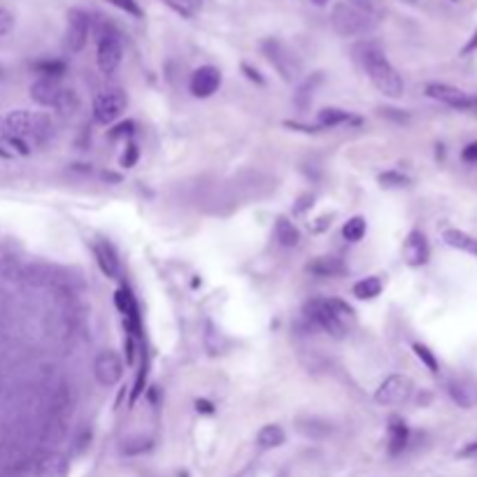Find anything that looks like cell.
Instances as JSON below:
<instances>
[{"mask_svg": "<svg viewBox=\"0 0 477 477\" xmlns=\"http://www.w3.org/2000/svg\"><path fill=\"white\" fill-rule=\"evenodd\" d=\"M275 238L282 247H296L301 243V231L296 228L294 221H289L286 217H277L275 221Z\"/></svg>", "mask_w": 477, "mask_h": 477, "instance_id": "7402d4cb", "label": "cell"}, {"mask_svg": "<svg viewBox=\"0 0 477 477\" xmlns=\"http://www.w3.org/2000/svg\"><path fill=\"white\" fill-rule=\"evenodd\" d=\"M93 375H95V380H98V384H103V386L119 384L124 377V364H122V359H119V354L112 352V349L100 352L95 356Z\"/></svg>", "mask_w": 477, "mask_h": 477, "instance_id": "9c48e42d", "label": "cell"}, {"mask_svg": "<svg viewBox=\"0 0 477 477\" xmlns=\"http://www.w3.org/2000/svg\"><path fill=\"white\" fill-rule=\"evenodd\" d=\"M347 3L354 5V8H359L361 12H366V15L377 19V3H375V0H347Z\"/></svg>", "mask_w": 477, "mask_h": 477, "instance_id": "e575fe53", "label": "cell"}, {"mask_svg": "<svg viewBox=\"0 0 477 477\" xmlns=\"http://www.w3.org/2000/svg\"><path fill=\"white\" fill-rule=\"evenodd\" d=\"M429 240H426V235L422 231H410V235L405 238V245H403V259L405 263L412 265V268H419V265H424L426 261H429Z\"/></svg>", "mask_w": 477, "mask_h": 477, "instance_id": "5bb4252c", "label": "cell"}, {"mask_svg": "<svg viewBox=\"0 0 477 477\" xmlns=\"http://www.w3.org/2000/svg\"><path fill=\"white\" fill-rule=\"evenodd\" d=\"M319 82H321V73H317L315 77H310V80H305L301 88L296 91L294 95V103L301 107V110H308L310 105H312V100H315V91H317V86H319Z\"/></svg>", "mask_w": 477, "mask_h": 477, "instance_id": "cb8c5ba5", "label": "cell"}, {"mask_svg": "<svg viewBox=\"0 0 477 477\" xmlns=\"http://www.w3.org/2000/svg\"><path fill=\"white\" fill-rule=\"evenodd\" d=\"M424 93L429 95V98L438 100V103L454 107V110H470V107H473V95H468L466 91H461V88H456L451 84H442V82H431V84H426Z\"/></svg>", "mask_w": 477, "mask_h": 477, "instance_id": "8fae6325", "label": "cell"}, {"mask_svg": "<svg viewBox=\"0 0 477 477\" xmlns=\"http://www.w3.org/2000/svg\"><path fill=\"white\" fill-rule=\"evenodd\" d=\"M470 112L477 114V95H473V107H470Z\"/></svg>", "mask_w": 477, "mask_h": 477, "instance_id": "681fc988", "label": "cell"}, {"mask_svg": "<svg viewBox=\"0 0 477 477\" xmlns=\"http://www.w3.org/2000/svg\"><path fill=\"white\" fill-rule=\"evenodd\" d=\"M284 429L279 424H265L256 433V445L261 449H275L284 445Z\"/></svg>", "mask_w": 477, "mask_h": 477, "instance_id": "603a6c76", "label": "cell"}, {"mask_svg": "<svg viewBox=\"0 0 477 477\" xmlns=\"http://www.w3.org/2000/svg\"><path fill=\"white\" fill-rule=\"evenodd\" d=\"M70 463L63 454H47L37 463V477H66Z\"/></svg>", "mask_w": 477, "mask_h": 477, "instance_id": "d6986e66", "label": "cell"}, {"mask_svg": "<svg viewBox=\"0 0 477 477\" xmlns=\"http://www.w3.org/2000/svg\"><path fill=\"white\" fill-rule=\"evenodd\" d=\"M412 389H415V384H412L410 377H405V375H389L375 391V400L380 405H403L412 396Z\"/></svg>", "mask_w": 477, "mask_h": 477, "instance_id": "ba28073f", "label": "cell"}, {"mask_svg": "<svg viewBox=\"0 0 477 477\" xmlns=\"http://www.w3.org/2000/svg\"><path fill=\"white\" fill-rule=\"evenodd\" d=\"M170 10L177 12V15L191 19L194 15H198L203 8V0H163Z\"/></svg>", "mask_w": 477, "mask_h": 477, "instance_id": "4316f807", "label": "cell"}, {"mask_svg": "<svg viewBox=\"0 0 477 477\" xmlns=\"http://www.w3.org/2000/svg\"><path fill=\"white\" fill-rule=\"evenodd\" d=\"M61 84L59 80H52V77H40L37 82L30 84V98L35 100L37 105L42 107H54L56 100H59V93H61Z\"/></svg>", "mask_w": 477, "mask_h": 477, "instance_id": "9a60e30c", "label": "cell"}, {"mask_svg": "<svg viewBox=\"0 0 477 477\" xmlns=\"http://www.w3.org/2000/svg\"><path fill=\"white\" fill-rule=\"evenodd\" d=\"M361 63H364V70L380 93H384L386 98H400L403 95V80L375 42L361 47Z\"/></svg>", "mask_w": 477, "mask_h": 477, "instance_id": "6da1fadb", "label": "cell"}, {"mask_svg": "<svg viewBox=\"0 0 477 477\" xmlns=\"http://www.w3.org/2000/svg\"><path fill=\"white\" fill-rule=\"evenodd\" d=\"M286 129L291 131H303V133H317L319 129H315V126H303V124H296V122H284Z\"/></svg>", "mask_w": 477, "mask_h": 477, "instance_id": "b9f144b4", "label": "cell"}, {"mask_svg": "<svg viewBox=\"0 0 477 477\" xmlns=\"http://www.w3.org/2000/svg\"><path fill=\"white\" fill-rule=\"evenodd\" d=\"M3 126L8 138H19L24 142H44L49 133H52V124H49V119L44 114L26 110L10 112L5 117Z\"/></svg>", "mask_w": 477, "mask_h": 477, "instance_id": "7a4b0ae2", "label": "cell"}, {"mask_svg": "<svg viewBox=\"0 0 477 477\" xmlns=\"http://www.w3.org/2000/svg\"><path fill=\"white\" fill-rule=\"evenodd\" d=\"M93 254H95V261H98L100 270H103L107 277L117 279L119 272H122V265H119V259H117V254H114L112 245L95 243L93 245Z\"/></svg>", "mask_w": 477, "mask_h": 477, "instance_id": "2e32d148", "label": "cell"}, {"mask_svg": "<svg viewBox=\"0 0 477 477\" xmlns=\"http://www.w3.org/2000/svg\"><path fill=\"white\" fill-rule=\"evenodd\" d=\"M408 440H410L408 424H405L400 417H391L389 419V451L393 456L400 454V451L408 447Z\"/></svg>", "mask_w": 477, "mask_h": 477, "instance_id": "ac0fdd59", "label": "cell"}, {"mask_svg": "<svg viewBox=\"0 0 477 477\" xmlns=\"http://www.w3.org/2000/svg\"><path fill=\"white\" fill-rule=\"evenodd\" d=\"M312 3H317V5H326L328 0H312Z\"/></svg>", "mask_w": 477, "mask_h": 477, "instance_id": "f907efd6", "label": "cell"}, {"mask_svg": "<svg viewBox=\"0 0 477 477\" xmlns=\"http://www.w3.org/2000/svg\"><path fill=\"white\" fill-rule=\"evenodd\" d=\"M354 296L361 298V301H368V298H375L382 294V279L380 277H364L354 284Z\"/></svg>", "mask_w": 477, "mask_h": 477, "instance_id": "d4e9b609", "label": "cell"}, {"mask_svg": "<svg viewBox=\"0 0 477 477\" xmlns=\"http://www.w3.org/2000/svg\"><path fill=\"white\" fill-rule=\"evenodd\" d=\"M243 70H245V73H247V77H250L252 82H256V84H263V77H261V75H259L256 70H254L252 66H247V63H245V66H243Z\"/></svg>", "mask_w": 477, "mask_h": 477, "instance_id": "7bdbcfd3", "label": "cell"}, {"mask_svg": "<svg viewBox=\"0 0 477 477\" xmlns=\"http://www.w3.org/2000/svg\"><path fill=\"white\" fill-rule=\"evenodd\" d=\"M305 317H308L310 321H315L324 333L333 335V338H338V340L345 338L349 333V328L338 319V315L333 312L328 298H312V301L305 303Z\"/></svg>", "mask_w": 477, "mask_h": 477, "instance_id": "5b68a950", "label": "cell"}, {"mask_svg": "<svg viewBox=\"0 0 477 477\" xmlns=\"http://www.w3.org/2000/svg\"><path fill=\"white\" fill-rule=\"evenodd\" d=\"M412 352L417 354V359L422 361V364L429 368L431 373H438L440 371V366H438V359L433 356V352H431L429 347L426 345H422V342H415V345H412Z\"/></svg>", "mask_w": 477, "mask_h": 477, "instance_id": "1f68e13d", "label": "cell"}, {"mask_svg": "<svg viewBox=\"0 0 477 477\" xmlns=\"http://www.w3.org/2000/svg\"><path fill=\"white\" fill-rule=\"evenodd\" d=\"M475 49H477V30H475V35H473V37H470V40H468V44H466V47L461 49V54H470V52H475Z\"/></svg>", "mask_w": 477, "mask_h": 477, "instance_id": "f6af8a7d", "label": "cell"}, {"mask_svg": "<svg viewBox=\"0 0 477 477\" xmlns=\"http://www.w3.org/2000/svg\"><path fill=\"white\" fill-rule=\"evenodd\" d=\"M35 73H40L42 77H52L59 80L63 73H66V63L63 61H37L33 66Z\"/></svg>", "mask_w": 477, "mask_h": 477, "instance_id": "f546056e", "label": "cell"}, {"mask_svg": "<svg viewBox=\"0 0 477 477\" xmlns=\"http://www.w3.org/2000/svg\"><path fill=\"white\" fill-rule=\"evenodd\" d=\"M330 219H333V214H324V217L317 219L315 224H310V228H312V233H321V231H326V228L330 226Z\"/></svg>", "mask_w": 477, "mask_h": 477, "instance_id": "60d3db41", "label": "cell"}, {"mask_svg": "<svg viewBox=\"0 0 477 477\" xmlns=\"http://www.w3.org/2000/svg\"><path fill=\"white\" fill-rule=\"evenodd\" d=\"M133 129H135V124L133 122H124V124H117L114 129L107 133L110 135V140H119V138H129L133 135Z\"/></svg>", "mask_w": 477, "mask_h": 477, "instance_id": "836d02e7", "label": "cell"}, {"mask_svg": "<svg viewBox=\"0 0 477 477\" xmlns=\"http://www.w3.org/2000/svg\"><path fill=\"white\" fill-rule=\"evenodd\" d=\"M449 398L454 400L459 408L463 410H473L477 405V382L470 377H454L447 384Z\"/></svg>", "mask_w": 477, "mask_h": 477, "instance_id": "4fadbf2b", "label": "cell"}, {"mask_svg": "<svg viewBox=\"0 0 477 477\" xmlns=\"http://www.w3.org/2000/svg\"><path fill=\"white\" fill-rule=\"evenodd\" d=\"M461 158H463V161H468V163H477V140H475V142H470V144H466V147H463Z\"/></svg>", "mask_w": 477, "mask_h": 477, "instance_id": "f35d334b", "label": "cell"}, {"mask_svg": "<svg viewBox=\"0 0 477 477\" xmlns=\"http://www.w3.org/2000/svg\"><path fill=\"white\" fill-rule=\"evenodd\" d=\"M110 5H114V8H119L122 12H126V15L135 17V19H142V8L135 3V0H107Z\"/></svg>", "mask_w": 477, "mask_h": 477, "instance_id": "d6a6232c", "label": "cell"}, {"mask_svg": "<svg viewBox=\"0 0 477 477\" xmlns=\"http://www.w3.org/2000/svg\"><path fill=\"white\" fill-rule=\"evenodd\" d=\"M459 456H477V442L468 445L466 449H461V451H459Z\"/></svg>", "mask_w": 477, "mask_h": 477, "instance_id": "bcb514c9", "label": "cell"}, {"mask_svg": "<svg viewBox=\"0 0 477 477\" xmlns=\"http://www.w3.org/2000/svg\"><path fill=\"white\" fill-rule=\"evenodd\" d=\"M366 219L364 217H352L347 221L345 226H342V238L347 240V243H361L366 235Z\"/></svg>", "mask_w": 477, "mask_h": 477, "instance_id": "484cf974", "label": "cell"}, {"mask_svg": "<svg viewBox=\"0 0 477 477\" xmlns=\"http://www.w3.org/2000/svg\"><path fill=\"white\" fill-rule=\"evenodd\" d=\"M221 86V70L214 66H200L198 70H194L189 82L191 95L196 98H209L219 91Z\"/></svg>", "mask_w": 477, "mask_h": 477, "instance_id": "7c38bea8", "label": "cell"}, {"mask_svg": "<svg viewBox=\"0 0 477 477\" xmlns=\"http://www.w3.org/2000/svg\"><path fill=\"white\" fill-rule=\"evenodd\" d=\"M12 154H10V151L8 149H3V147H0V158H10Z\"/></svg>", "mask_w": 477, "mask_h": 477, "instance_id": "c3c4849f", "label": "cell"}, {"mask_svg": "<svg viewBox=\"0 0 477 477\" xmlns=\"http://www.w3.org/2000/svg\"><path fill=\"white\" fill-rule=\"evenodd\" d=\"M135 161H138V147L131 142L129 147H126L124 156H122V165H124V168H133V165H135Z\"/></svg>", "mask_w": 477, "mask_h": 477, "instance_id": "8d00e7d4", "label": "cell"}, {"mask_svg": "<svg viewBox=\"0 0 477 477\" xmlns=\"http://www.w3.org/2000/svg\"><path fill=\"white\" fill-rule=\"evenodd\" d=\"M126 110V93L122 88H107V91L98 93L93 100V117L98 124H112L122 117Z\"/></svg>", "mask_w": 477, "mask_h": 477, "instance_id": "52a82bcc", "label": "cell"}, {"mask_svg": "<svg viewBox=\"0 0 477 477\" xmlns=\"http://www.w3.org/2000/svg\"><path fill=\"white\" fill-rule=\"evenodd\" d=\"M328 303H330V308H333V312L338 315V319L345 324L347 328H352L354 324H356V315H354V310L349 308V305L345 301H340V298H328Z\"/></svg>", "mask_w": 477, "mask_h": 477, "instance_id": "f1b7e54d", "label": "cell"}, {"mask_svg": "<svg viewBox=\"0 0 477 477\" xmlns=\"http://www.w3.org/2000/svg\"><path fill=\"white\" fill-rule=\"evenodd\" d=\"M196 408H198V412H207V415H212L214 412L212 403H207V400H196Z\"/></svg>", "mask_w": 477, "mask_h": 477, "instance_id": "ee69618b", "label": "cell"}, {"mask_svg": "<svg viewBox=\"0 0 477 477\" xmlns=\"http://www.w3.org/2000/svg\"><path fill=\"white\" fill-rule=\"evenodd\" d=\"M317 119H319L321 129H338V126H345V124H354V126L361 124L359 117L340 110V107H324V110H319V117Z\"/></svg>", "mask_w": 477, "mask_h": 477, "instance_id": "e0dca14e", "label": "cell"}, {"mask_svg": "<svg viewBox=\"0 0 477 477\" xmlns=\"http://www.w3.org/2000/svg\"><path fill=\"white\" fill-rule=\"evenodd\" d=\"M8 144L17 151V154H28L30 151V144L24 142V140H19V138H8Z\"/></svg>", "mask_w": 477, "mask_h": 477, "instance_id": "ab89813d", "label": "cell"}, {"mask_svg": "<svg viewBox=\"0 0 477 477\" xmlns=\"http://www.w3.org/2000/svg\"><path fill=\"white\" fill-rule=\"evenodd\" d=\"M88 30H91V19L82 10H70L68 28H66V47L73 54H80L86 47Z\"/></svg>", "mask_w": 477, "mask_h": 477, "instance_id": "30bf717a", "label": "cell"}, {"mask_svg": "<svg viewBox=\"0 0 477 477\" xmlns=\"http://www.w3.org/2000/svg\"><path fill=\"white\" fill-rule=\"evenodd\" d=\"M442 238H445V243L449 247H454V250H461V252L477 256V238H473V235L463 233L459 228H447V231L442 233Z\"/></svg>", "mask_w": 477, "mask_h": 477, "instance_id": "44dd1931", "label": "cell"}, {"mask_svg": "<svg viewBox=\"0 0 477 477\" xmlns=\"http://www.w3.org/2000/svg\"><path fill=\"white\" fill-rule=\"evenodd\" d=\"M310 272H315L319 277H338V275H345L347 265L335 256H319L310 263Z\"/></svg>", "mask_w": 477, "mask_h": 477, "instance_id": "ffe728a7", "label": "cell"}, {"mask_svg": "<svg viewBox=\"0 0 477 477\" xmlns=\"http://www.w3.org/2000/svg\"><path fill=\"white\" fill-rule=\"evenodd\" d=\"M12 28H15V17H12V12L0 8V35H8Z\"/></svg>", "mask_w": 477, "mask_h": 477, "instance_id": "d590c367", "label": "cell"}, {"mask_svg": "<svg viewBox=\"0 0 477 477\" xmlns=\"http://www.w3.org/2000/svg\"><path fill=\"white\" fill-rule=\"evenodd\" d=\"M80 107V98L77 93L73 91V88H61L59 93V100H56L54 110H59L61 114H73L75 110Z\"/></svg>", "mask_w": 477, "mask_h": 477, "instance_id": "83f0119b", "label": "cell"}, {"mask_svg": "<svg viewBox=\"0 0 477 477\" xmlns=\"http://www.w3.org/2000/svg\"><path fill=\"white\" fill-rule=\"evenodd\" d=\"M124 59V42L122 35L114 28H107L100 33L98 37V54H95V61H98V68L103 75H112L117 73V68L122 66Z\"/></svg>", "mask_w": 477, "mask_h": 477, "instance_id": "8992f818", "label": "cell"}, {"mask_svg": "<svg viewBox=\"0 0 477 477\" xmlns=\"http://www.w3.org/2000/svg\"><path fill=\"white\" fill-rule=\"evenodd\" d=\"M310 200H312V198H310V196H305V198L301 200V205L296 207V212H303V209L308 207V205H312V203H310Z\"/></svg>", "mask_w": 477, "mask_h": 477, "instance_id": "7dc6e473", "label": "cell"}, {"mask_svg": "<svg viewBox=\"0 0 477 477\" xmlns=\"http://www.w3.org/2000/svg\"><path fill=\"white\" fill-rule=\"evenodd\" d=\"M380 184L382 187H389V189H403L410 184V177L398 173V170H386V173L380 175Z\"/></svg>", "mask_w": 477, "mask_h": 477, "instance_id": "4dcf8cb0", "label": "cell"}, {"mask_svg": "<svg viewBox=\"0 0 477 477\" xmlns=\"http://www.w3.org/2000/svg\"><path fill=\"white\" fill-rule=\"evenodd\" d=\"M408 3H419V0H408Z\"/></svg>", "mask_w": 477, "mask_h": 477, "instance_id": "816d5d0a", "label": "cell"}, {"mask_svg": "<svg viewBox=\"0 0 477 477\" xmlns=\"http://www.w3.org/2000/svg\"><path fill=\"white\" fill-rule=\"evenodd\" d=\"M330 24H333L335 33L342 37H356V35H366L371 33L377 24V19L361 12L359 8L349 3H335L333 10H330Z\"/></svg>", "mask_w": 477, "mask_h": 477, "instance_id": "3957f363", "label": "cell"}, {"mask_svg": "<svg viewBox=\"0 0 477 477\" xmlns=\"http://www.w3.org/2000/svg\"><path fill=\"white\" fill-rule=\"evenodd\" d=\"M454 3H456V0H454Z\"/></svg>", "mask_w": 477, "mask_h": 477, "instance_id": "f5cc1de1", "label": "cell"}, {"mask_svg": "<svg viewBox=\"0 0 477 477\" xmlns=\"http://www.w3.org/2000/svg\"><path fill=\"white\" fill-rule=\"evenodd\" d=\"M261 49H263V56L270 61V66L277 70L279 77H282L286 84H294V82L301 77V63H298L296 54L291 52L286 44H282L279 40H263Z\"/></svg>", "mask_w": 477, "mask_h": 477, "instance_id": "277c9868", "label": "cell"}, {"mask_svg": "<svg viewBox=\"0 0 477 477\" xmlns=\"http://www.w3.org/2000/svg\"><path fill=\"white\" fill-rule=\"evenodd\" d=\"M149 447H151V442L140 438L138 442H129V445H126L124 451H126V454H138V451H144V449H149Z\"/></svg>", "mask_w": 477, "mask_h": 477, "instance_id": "74e56055", "label": "cell"}]
</instances>
